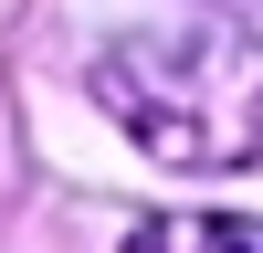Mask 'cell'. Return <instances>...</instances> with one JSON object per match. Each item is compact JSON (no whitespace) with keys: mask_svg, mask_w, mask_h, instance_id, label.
Segmentation results:
<instances>
[{"mask_svg":"<svg viewBox=\"0 0 263 253\" xmlns=\"http://www.w3.org/2000/svg\"><path fill=\"white\" fill-rule=\"evenodd\" d=\"M84 84L158 169H190V179L263 169V32H242V21L116 32Z\"/></svg>","mask_w":263,"mask_h":253,"instance_id":"1","label":"cell"},{"mask_svg":"<svg viewBox=\"0 0 263 253\" xmlns=\"http://www.w3.org/2000/svg\"><path fill=\"white\" fill-rule=\"evenodd\" d=\"M126 253H263V222H242V211H147L126 232Z\"/></svg>","mask_w":263,"mask_h":253,"instance_id":"2","label":"cell"}]
</instances>
